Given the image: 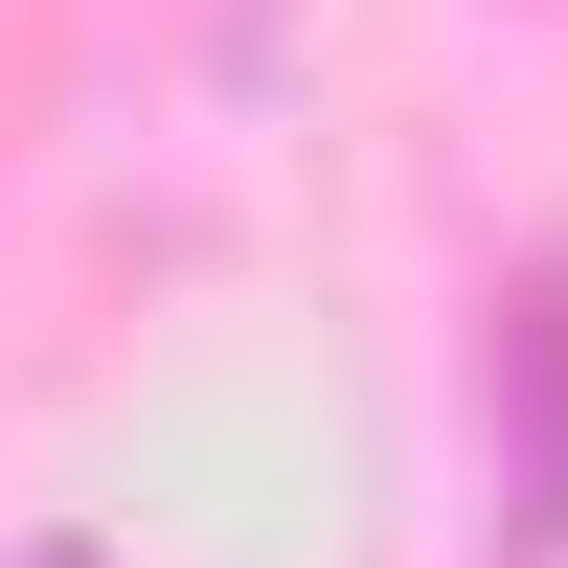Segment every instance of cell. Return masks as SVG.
<instances>
[{"instance_id":"2","label":"cell","mask_w":568,"mask_h":568,"mask_svg":"<svg viewBox=\"0 0 568 568\" xmlns=\"http://www.w3.org/2000/svg\"><path fill=\"white\" fill-rule=\"evenodd\" d=\"M0 568H114V546H69V524H45V546H0Z\"/></svg>"},{"instance_id":"1","label":"cell","mask_w":568,"mask_h":568,"mask_svg":"<svg viewBox=\"0 0 568 568\" xmlns=\"http://www.w3.org/2000/svg\"><path fill=\"white\" fill-rule=\"evenodd\" d=\"M478 433H500V568H568V251L500 273V364H478Z\"/></svg>"}]
</instances>
